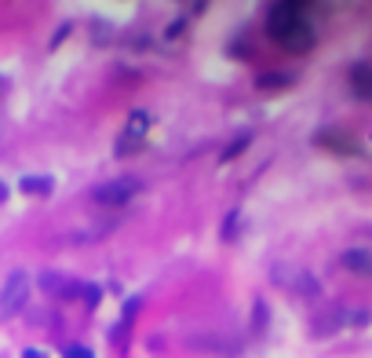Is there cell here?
<instances>
[{
  "instance_id": "cell-14",
  "label": "cell",
  "mask_w": 372,
  "mask_h": 358,
  "mask_svg": "<svg viewBox=\"0 0 372 358\" xmlns=\"http://www.w3.org/2000/svg\"><path fill=\"white\" fill-rule=\"evenodd\" d=\"M99 296H103V292H99V285L84 282V292H80V300H88V307H95V303H99Z\"/></svg>"
},
{
  "instance_id": "cell-5",
  "label": "cell",
  "mask_w": 372,
  "mask_h": 358,
  "mask_svg": "<svg viewBox=\"0 0 372 358\" xmlns=\"http://www.w3.org/2000/svg\"><path fill=\"white\" fill-rule=\"evenodd\" d=\"M274 282H278L281 289L299 292V296H318V292H321V285H318L314 274L303 271V267H296V264H278V267H274Z\"/></svg>"
},
{
  "instance_id": "cell-10",
  "label": "cell",
  "mask_w": 372,
  "mask_h": 358,
  "mask_svg": "<svg viewBox=\"0 0 372 358\" xmlns=\"http://www.w3.org/2000/svg\"><path fill=\"white\" fill-rule=\"evenodd\" d=\"M314 139L321 146H332V150H339V154H358L362 150L358 143H350V136H339V132H318Z\"/></svg>"
},
{
  "instance_id": "cell-11",
  "label": "cell",
  "mask_w": 372,
  "mask_h": 358,
  "mask_svg": "<svg viewBox=\"0 0 372 358\" xmlns=\"http://www.w3.org/2000/svg\"><path fill=\"white\" fill-rule=\"evenodd\" d=\"M288 85H292V77H288V73H260V77H255V88H260V92H281Z\"/></svg>"
},
{
  "instance_id": "cell-15",
  "label": "cell",
  "mask_w": 372,
  "mask_h": 358,
  "mask_svg": "<svg viewBox=\"0 0 372 358\" xmlns=\"http://www.w3.org/2000/svg\"><path fill=\"white\" fill-rule=\"evenodd\" d=\"M234 234H237V208L223 220V238H234Z\"/></svg>"
},
{
  "instance_id": "cell-2",
  "label": "cell",
  "mask_w": 372,
  "mask_h": 358,
  "mask_svg": "<svg viewBox=\"0 0 372 358\" xmlns=\"http://www.w3.org/2000/svg\"><path fill=\"white\" fill-rule=\"evenodd\" d=\"M142 194V179L139 176H117V179H106L103 187L91 190V201L95 205H106V208H121L132 198Z\"/></svg>"
},
{
  "instance_id": "cell-17",
  "label": "cell",
  "mask_w": 372,
  "mask_h": 358,
  "mask_svg": "<svg viewBox=\"0 0 372 358\" xmlns=\"http://www.w3.org/2000/svg\"><path fill=\"white\" fill-rule=\"evenodd\" d=\"M183 22H186V19H175V22L168 26V37H179V34H183Z\"/></svg>"
},
{
  "instance_id": "cell-8",
  "label": "cell",
  "mask_w": 372,
  "mask_h": 358,
  "mask_svg": "<svg viewBox=\"0 0 372 358\" xmlns=\"http://www.w3.org/2000/svg\"><path fill=\"white\" fill-rule=\"evenodd\" d=\"M19 190L26 194V198H47V194L55 190V179L52 176H22Z\"/></svg>"
},
{
  "instance_id": "cell-3",
  "label": "cell",
  "mask_w": 372,
  "mask_h": 358,
  "mask_svg": "<svg viewBox=\"0 0 372 358\" xmlns=\"http://www.w3.org/2000/svg\"><path fill=\"white\" fill-rule=\"evenodd\" d=\"M147 132H150V113L147 110H132L121 139L113 143V157H135L142 150V143H147Z\"/></svg>"
},
{
  "instance_id": "cell-6",
  "label": "cell",
  "mask_w": 372,
  "mask_h": 358,
  "mask_svg": "<svg viewBox=\"0 0 372 358\" xmlns=\"http://www.w3.org/2000/svg\"><path fill=\"white\" fill-rule=\"evenodd\" d=\"M350 88L362 103H372V66L369 62H354L350 66Z\"/></svg>"
},
{
  "instance_id": "cell-16",
  "label": "cell",
  "mask_w": 372,
  "mask_h": 358,
  "mask_svg": "<svg viewBox=\"0 0 372 358\" xmlns=\"http://www.w3.org/2000/svg\"><path fill=\"white\" fill-rule=\"evenodd\" d=\"M66 358H95V355H91V348H84V344H70V348H66Z\"/></svg>"
},
{
  "instance_id": "cell-12",
  "label": "cell",
  "mask_w": 372,
  "mask_h": 358,
  "mask_svg": "<svg viewBox=\"0 0 372 358\" xmlns=\"http://www.w3.org/2000/svg\"><path fill=\"white\" fill-rule=\"evenodd\" d=\"M248 143H252V132H241V136H234V143H230V146H226V150L219 154V161H223V165H226V161H234L241 150H248Z\"/></svg>"
},
{
  "instance_id": "cell-13",
  "label": "cell",
  "mask_w": 372,
  "mask_h": 358,
  "mask_svg": "<svg viewBox=\"0 0 372 358\" xmlns=\"http://www.w3.org/2000/svg\"><path fill=\"white\" fill-rule=\"evenodd\" d=\"M252 329H255V333L267 329V303H263V300L252 303Z\"/></svg>"
},
{
  "instance_id": "cell-4",
  "label": "cell",
  "mask_w": 372,
  "mask_h": 358,
  "mask_svg": "<svg viewBox=\"0 0 372 358\" xmlns=\"http://www.w3.org/2000/svg\"><path fill=\"white\" fill-rule=\"evenodd\" d=\"M29 289H34V278L26 271H11L4 278V285H0V318L19 315L29 300Z\"/></svg>"
},
{
  "instance_id": "cell-9",
  "label": "cell",
  "mask_w": 372,
  "mask_h": 358,
  "mask_svg": "<svg viewBox=\"0 0 372 358\" xmlns=\"http://www.w3.org/2000/svg\"><path fill=\"white\" fill-rule=\"evenodd\" d=\"M343 325H347V311H343V307H332V311H325V318L314 322V333L318 336H329L336 329H343Z\"/></svg>"
},
{
  "instance_id": "cell-18",
  "label": "cell",
  "mask_w": 372,
  "mask_h": 358,
  "mask_svg": "<svg viewBox=\"0 0 372 358\" xmlns=\"http://www.w3.org/2000/svg\"><path fill=\"white\" fill-rule=\"evenodd\" d=\"M0 201H8V187L4 183H0Z\"/></svg>"
},
{
  "instance_id": "cell-7",
  "label": "cell",
  "mask_w": 372,
  "mask_h": 358,
  "mask_svg": "<svg viewBox=\"0 0 372 358\" xmlns=\"http://www.w3.org/2000/svg\"><path fill=\"white\" fill-rule=\"evenodd\" d=\"M339 264H343L347 271H354V274H372V249H347L343 256H339Z\"/></svg>"
},
{
  "instance_id": "cell-1",
  "label": "cell",
  "mask_w": 372,
  "mask_h": 358,
  "mask_svg": "<svg viewBox=\"0 0 372 358\" xmlns=\"http://www.w3.org/2000/svg\"><path fill=\"white\" fill-rule=\"evenodd\" d=\"M263 26H267V37L274 44L285 48V52H296V55L311 52L314 41H318L303 4H288V0H285V4H270L267 8V22Z\"/></svg>"
}]
</instances>
